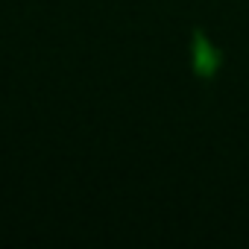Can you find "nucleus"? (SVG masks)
Here are the masks:
<instances>
[{
    "label": "nucleus",
    "mask_w": 249,
    "mask_h": 249,
    "mask_svg": "<svg viewBox=\"0 0 249 249\" xmlns=\"http://www.w3.org/2000/svg\"><path fill=\"white\" fill-rule=\"evenodd\" d=\"M217 68H220V53L205 41L202 33H196V38H194V71L199 76H214Z\"/></svg>",
    "instance_id": "1"
}]
</instances>
